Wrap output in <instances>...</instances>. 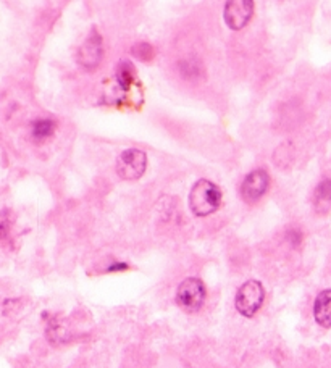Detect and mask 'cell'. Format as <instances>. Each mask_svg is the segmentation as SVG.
Here are the masks:
<instances>
[{
    "instance_id": "cell-6",
    "label": "cell",
    "mask_w": 331,
    "mask_h": 368,
    "mask_svg": "<svg viewBox=\"0 0 331 368\" xmlns=\"http://www.w3.org/2000/svg\"><path fill=\"white\" fill-rule=\"evenodd\" d=\"M268 188V175L264 170H254L242 181L241 184V197L247 204H254L262 197Z\"/></svg>"
},
{
    "instance_id": "cell-2",
    "label": "cell",
    "mask_w": 331,
    "mask_h": 368,
    "mask_svg": "<svg viewBox=\"0 0 331 368\" xmlns=\"http://www.w3.org/2000/svg\"><path fill=\"white\" fill-rule=\"evenodd\" d=\"M265 297V291L262 284L255 279H250L242 284L236 294V309L241 315L254 316L255 312L260 309Z\"/></svg>"
},
{
    "instance_id": "cell-3",
    "label": "cell",
    "mask_w": 331,
    "mask_h": 368,
    "mask_svg": "<svg viewBox=\"0 0 331 368\" xmlns=\"http://www.w3.org/2000/svg\"><path fill=\"white\" fill-rule=\"evenodd\" d=\"M205 286L199 278H188L180 284L176 302L186 312H197L204 304Z\"/></svg>"
},
{
    "instance_id": "cell-13",
    "label": "cell",
    "mask_w": 331,
    "mask_h": 368,
    "mask_svg": "<svg viewBox=\"0 0 331 368\" xmlns=\"http://www.w3.org/2000/svg\"><path fill=\"white\" fill-rule=\"evenodd\" d=\"M127 268V265L121 263V265H111V267L109 268V272H114V270H125Z\"/></svg>"
},
{
    "instance_id": "cell-9",
    "label": "cell",
    "mask_w": 331,
    "mask_h": 368,
    "mask_svg": "<svg viewBox=\"0 0 331 368\" xmlns=\"http://www.w3.org/2000/svg\"><path fill=\"white\" fill-rule=\"evenodd\" d=\"M314 206L319 213H326L331 207V180H325L315 189Z\"/></svg>"
},
{
    "instance_id": "cell-1",
    "label": "cell",
    "mask_w": 331,
    "mask_h": 368,
    "mask_svg": "<svg viewBox=\"0 0 331 368\" xmlns=\"http://www.w3.org/2000/svg\"><path fill=\"white\" fill-rule=\"evenodd\" d=\"M222 193L217 184L209 180H199L189 194V207L195 217H207L220 207Z\"/></svg>"
},
{
    "instance_id": "cell-10",
    "label": "cell",
    "mask_w": 331,
    "mask_h": 368,
    "mask_svg": "<svg viewBox=\"0 0 331 368\" xmlns=\"http://www.w3.org/2000/svg\"><path fill=\"white\" fill-rule=\"evenodd\" d=\"M55 129V123L52 120H37L36 123H32V138L34 139H45L52 136Z\"/></svg>"
},
{
    "instance_id": "cell-12",
    "label": "cell",
    "mask_w": 331,
    "mask_h": 368,
    "mask_svg": "<svg viewBox=\"0 0 331 368\" xmlns=\"http://www.w3.org/2000/svg\"><path fill=\"white\" fill-rule=\"evenodd\" d=\"M10 213L8 210L0 212V239H6L8 236V231H10Z\"/></svg>"
},
{
    "instance_id": "cell-7",
    "label": "cell",
    "mask_w": 331,
    "mask_h": 368,
    "mask_svg": "<svg viewBox=\"0 0 331 368\" xmlns=\"http://www.w3.org/2000/svg\"><path fill=\"white\" fill-rule=\"evenodd\" d=\"M102 58V39L96 32L89 36V39L81 45L78 52V62L81 67L87 69H94Z\"/></svg>"
},
{
    "instance_id": "cell-4",
    "label": "cell",
    "mask_w": 331,
    "mask_h": 368,
    "mask_svg": "<svg viewBox=\"0 0 331 368\" xmlns=\"http://www.w3.org/2000/svg\"><path fill=\"white\" fill-rule=\"evenodd\" d=\"M146 166V153L139 149H128V151L121 152L118 160H116V173L123 180H138L144 175Z\"/></svg>"
},
{
    "instance_id": "cell-8",
    "label": "cell",
    "mask_w": 331,
    "mask_h": 368,
    "mask_svg": "<svg viewBox=\"0 0 331 368\" xmlns=\"http://www.w3.org/2000/svg\"><path fill=\"white\" fill-rule=\"evenodd\" d=\"M314 315L317 323L323 328H331V290L321 291L314 304Z\"/></svg>"
},
{
    "instance_id": "cell-5",
    "label": "cell",
    "mask_w": 331,
    "mask_h": 368,
    "mask_svg": "<svg viewBox=\"0 0 331 368\" xmlns=\"http://www.w3.org/2000/svg\"><path fill=\"white\" fill-rule=\"evenodd\" d=\"M254 13V2L253 0H231V2L225 3V17L226 25L231 30H241L249 23L250 17Z\"/></svg>"
},
{
    "instance_id": "cell-11",
    "label": "cell",
    "mask_w": 331,
    "mask_h": 368,
    "mask_svg": "<svg viewBox=\"0 0 331 368\" xmlns=\"http://www.w3.org/2000/svg\"><path fill=\"white\" fill-rule=\"evenodd\" d=\"M133 74L134 69L129 63H121L118 69H116V79H118V85L123 87V89H127L129 86V83H131L133 79Z\"/></svg>"
}]
</instances>
